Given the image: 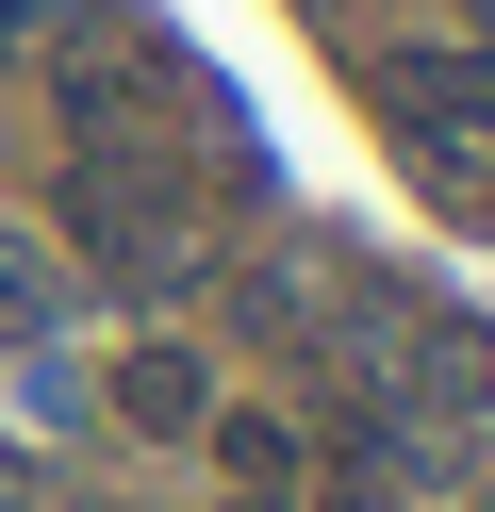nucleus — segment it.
I'll list each match as a JSON object with an SVG mask.
<instances>
[{
	"instance_id": "4",
	"label": "nucleus",
	"mask_w": 495,
	"mask_h": 512,
	"mask_svg": "<svg viewBox=\"0 0 495 512\" xmlns=\"http://www.w3.org/2000/svg\"><path fill=\"white\" fill-rule=\"evenodd\" d=\"M33 331H50V265L0 232V347H33Z\"/></svg>"
},
{
	"instance_id": "5",
	"label": "nucleus",
	"mask_w": 495,
	"mask_h": 512,
	"mask_svg": "<svg viewBox=\"0 0 495 512\" xmlns=\"http://www.w3.org/2000/svg\"><path fill=\"white\" fill-rule=\"evenodd\" d=\"M17 34H33V0H0V50H17Z\"/></svg>"
},
{
	"instance_id": "6",
	"label": "nucleus",
	"mask_w": 495,
	"mask_h": 512,
	"mask_svg": "<svg viewBox=\"0 0 495 512\" xmlns=\"http://www.w3.org/2000/svg\"><path fill=\"white\" fill-rule=\"evenodd\" d=\"M0 512H17V446H0Z\"/></svg>"
},
{
	"instance_id": "2",
	"label": "nucleus",
	"mask_w": 495,
	"mask_h": 512,
	"mask_svg": "<svg viewBox=\"0 0 495 512\" xmlns=\"http://www.w3.org/2000/svg\"><path fill=\"white\" fill-rule=\"evenodd\" d=\"M198 446H215V496L231 512H297V479H314L297 413H198Z\"/></svg>"
},
{
	"instance_id": "3",
	"label": "nucleus",
	"mask_w": 495,
	"mask_h": 512,
	"mask_svg": "<svg viewBox=\"0 0 495 512\" xmlns=\"http://www.w3.org/2000/svg\"><path fill=\"white\" fill-rule=\"evenodd\" d=\"M116 413H132V430H198V413H215V364H198V347H132Z\"/></svg>"
},
{
	"instance_id": "1",
	"label": "nucleus",
	"mask_w": 495,
	"mask_h": 512,
	"mask_svg": "<svg viewBox=\"0 0 495 512\" xmlns=\"http://www.w3.org/2000/svg\"><path fill=\"white\" fill-rule=\"evenodd\" d=\"M380 133L429 166V199L495 215V50H380Z\"/></svg>"
}]
</instances>
